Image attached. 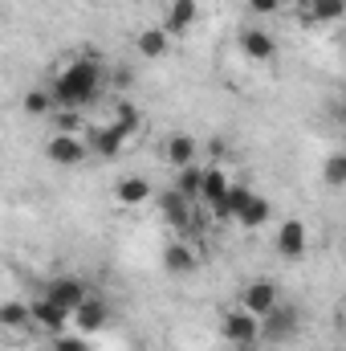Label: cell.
<instances>
[{"label": "cell", "instance_id": "1", "mask_svg": "<svg viewBox=\"0 0 346 351\" xmlns=\"http://www.w3.org/2000/svg\"><path fill=\"white\" fill-rule=\"evenodd\" d=\"M45 86L57 94V106L78 110V106H90V102L106 90V70H102V62H94L90 53H82V58L62 62V66L49 74Z\"/></svg>", "mask_w": 346, "mask_h": 351}, {"label": "cell", "instance_id": "2", "mask_svg": "<svg viewBox=\"0 0 346 351\" xmlns=\"http://www.w3.org/2000/svg\"><path fill=\"white\" fill-rule=\"evenodd\" d=\"M220 339L228 343V348H261V319L257 315H249V311H228L224 319H220Z\"/></svg>", "mask_w": 346, "mask_h": 351}, {"label": "cell", "instance_id": "3", "mask_svg": "<svg viewBox=\"0 0 346 351\" xmlns=\"http://www.w3.org/2000/svg\"><path fill=\"white\" fill-rule=\"evenodd\" d=\"M45 156L57 168H78L90 156V143H86V135H78V131H53L49 143H45Z\"/></svg>", "mask_w": 346, "mask_h": 351}, {"label": "cell", "instance_id": "4", "mask_svg": "<svg viewBox=\"0 0 346 351\" xmlns=\"http://www.w3.org/2000/svg\"><path fill=\"white\" fill-rule=\"evenodd\" d=\"M237 306L249 311V315H257V319H269V315L281 306V290H277V282H269V278H253V282L241 290Z\"/></svg>", "mask_w": 346, "mask_h": 351}, {"label": "cell", "instance_id": "5", "mask_svg": "<svg viewBox=\"0 0 346 351\" xmlns=\"http://www.w3.org/2000/svg\"><path fill=\"white\" fill-rule=\"evenodd\" d=\"M302 331V311L293 302H281L269 319H261V343H289Z\"/></svg>", "mask_w": 346, "mask_h": 351}, {"label": "cell", "instance_id": "6", "mask_svg": "<svg viewBox=\"0 0 346 351\" xmlns=\"http://www.w3.org/2000/svg\"><path fill=\"white\" fill-rule=\"evenodd\" d=\"M53 306H62L70 319H74V311L82 306L90 298V290H86V282L82 278H74V274H62V278H53V282H45V290H41Z\"/></svg>", "mask_w": 346, "mask_h": 351}, {"label": "cell", "instance_id": "7", "mask_svg": "<svg viewBox=\"0 0 346 351\" xmlns=\"http://www.w3.org/2000/svg\"><path fill=\"white\" fill-rule=\"evenodd\" d=\"M273 250H277L285 262H297V258L310 250V229H306V221H297V217L281 221V225H277V237H273Z\"/></svg>", "mask_w": 346, "mask_h": 351}, {"label": "cell", "instance_id": "8", "mask_svg": "<svg viewBox=\"0 0 346 351\" xmlns=\"http://www.w3.org/2000/svg\"><path fill=\"white\" fill-rule=\"evenodd\" d=\"M159 156H163V164L168 168H191V164H200V143H196V135H183V131H175L163 139V147H159Z\"/></svg>", "mask_w": 346, "mask_h": 351}, {"label": "cell", "instance_id": "9", "mask_svg": "<svg viewBox=\"0 0 346 351\" xmlns=\"http://www.w3.org/2000/svg\"><path fill=\"white\" fill-rule=\"evenodd\" d=\"M159 213H163V221H168L172 229H179V233H187V229L196 225V200H187V196L175 192V188H168V192L159 196Z\"/></svg>", "mask_w": 346, "mask_h": 351}, {"label": "cell", "instance_id": "10", "mask_svg": "<svg viewBox=\"0 0 346 351\" xmlns=\"http://www.w3.org/2000/svg\"><path fill=\"white\" fill-rule=\"evenodd\" d=\"M86 143H90V156H98V160H114L131 139H127L114 123H102V127H90L86 131Z\"/></svg>", "mask_w": 346, "mask_h": 351}, {"label": "cell", "instance_id": "11", "mask_svg": "<svg viewBox=\"0 0 346 351\" xmlns=\"http://www.w3.org/2000/svg\"><path fill=\"white\" fill-rule=\"evenodd\" d=\"M237 45H241V53H245L249 62H269V58L277 53V37H273L269 29H261V25H249V29H241Z\"/></svg>", "mask_w": 346, "mask_h": 351}, {"label": "cell", "instance_id": "12", "mask_svg": "<svg viewBox=\"0 0 346 351\" xmlns=\"http://www.w3.org/2000/svg\"><path fill=\"white\" fill-rule=\"evenodd\" d=\"M106 319H110V306H106V298L90 294L86 302L74 311V331H78V335H98V331L106 327Z\"/></svg>", "mask_w": 346, "mask_h": 351}, {"label": "cell", "instance_id": "13", "mask_svg": "<svg viewBox=\"0 0 346 351\" xmlns=\"http://www.w3.org/2000/svg\"><path fill=\"white\" fill-rule=\"evenodd\" d=\"M29 311H33V327H41L45 335H66V323H74V319H70L62 306H53L45 294H41V298H33V302H29Z\"/></svg>", "mask_w": 346, "mask_h": 351}, {"label": "cell", "instance_id": "14", "mask_svg": "<svg viewBox=\"0 0 346 351\" xmlns=\"http://www.w3.org/2000/svg\"><path fill=\"white\" fill-rule=\"evenodd\" d=\"M196 265H200V254H196L187 241H168V245H163V274L187 278V274H196Z\"/></svg>", "mask_w": 346, "mask_h": 351}, {"label": "cell", "instance_id": "15", "mask_svg": "<svg viewBox=\"0 0 346 351\" xmlns=\"http://www.w3.org/2000/svg\"><path fill=\"white\" fill-rule=\"evenodd\" d=\"M168 49H172V33L163 25H151V29H143L135 37V53L143 62H159V58H168Z\"/></svg>", "mask_w": 346, "mask_h": 351}, {"label": "cell", "instance_id": "16", "mask_svg": "<svg viewBox=\"0 0 346 351\" xmlns=\"http://www.w3.org/2000/svg\"><path fill=\"white\" fill-rule=\"evenodd\" d=\"M155 192H151V180L147 176H118V184H114V200L122 204V208H139V204H147Z\"/></svg>", "mask_w": 346, "mask_h": 351}, {"label": "cell", "instance_id": "17", "mask_svg": "<svg viewBox=\"0 0 346 351\" xmlns=\"http://www.w3.org/2000/svg\"><path fill=\"white\" fill-rule=\"evenodd\" d=\"M196 21H200V4L196 0H172L168 4V16H163V29L172 37H183L187 29H196Z\"/></svg>", "mask_w": 346, "mask_h": 351}, {"label": "cell", "instance_id": "18", "mask_svg": "<svg viewBox=\"0 0 346 351\" xmlns=\"http://www.w3.org/2000/svg\"><path fill=\"white\" fill-rule=\"evenodd\" d=\"M249 200H253V192H249L245 184H232L228 196H224L220 204H212V217H216V221H241V213L249 208Z\"/></svg>", "mask_w": 346, "mask_h": 351}, {"label": "cell", "instance_id": "19", "mask_svg": "<svg viewBox=\"0 0 346 351\" xmlns=\"http://www.w3.org/2000/svg\"><path fill=\"white\" fill-rule=\"evenodd\" d=\"M302 16L314 25H334L346 16V0H302Z\"/></svg>", "mask_w": 346, "mask_h": 351}, {"label": "cell", "instance_id": "20", "mask_svg": "<svg viewBox=\"0 0 346 351\" xmlns=\"http://www.w3.org/2000/svg\"><path fill=\"white\" fill-rule=\"evenodd\" d=\"M228 188H232V176L224 172V168H216V164L204 168V192H200V204H208V208L220 204V200L228 196Z\"/></svg>", "mask_w": 346, "mask_h": 351}, {"label": "cell", "instance_id": "21", "mask_svg": "<svg viewBox=\"0 0 346 351\" xmlns=\"http://www.w3.org/2000/svg\"><path fill=\"white\" fill-rule=\"evenodd\" d=\"M21 106H25V114H33V119H49V114H57V110H62V106H57V94H53L49 86L29 90Z\"/></svg>", "mask_w": 346, "mask_h": 351}, {"label": "cell", "instance_id": "22", "mask_svg": "<svg viewBox=\"0 0 346 351\" xmlns=\"http://www.w3.org/2000/svg\"><path fill=\"white\" fill-rule=\"evenodd\" d=\"M172 188H175V192H183L187 200H196V204H200V192H204V168H200V164H191V168H179Z\"/></svg>", "mask_w": 346, "mask_h": 351}, {"label": "cell", "instance_id": "23", "mask_svg": "<svg viewBox=\"0 0 346 351\" xmlns=\"http://www.w3.org/2000/svg\"><path fill=\"white\" fill-rule=\"evenodd\" d=\"M0 323L8 327V331H16V327H33V311H29V302H21V298H8L4 306H0Z\"/></svg>", "mask_w": 346, "mask_h": 351}, {"label": "cell", "instance_id": "24", "mask_svg": "<svg viewBox=\"0 0 346 351\" xmlns=\"http://www.w3.org/2000/svg\"><path fill=\"white\" fill-rule=\"evenodd\" d=\"M322 184L326 188H346V152H330L322 160Z\"/></svg>", "mask_w": 346, "mask_h": 351}, {"label": "cell", "instance_id": "25", "mask_svg": "<svg viewBox=\"0 0 346 351\" xmlns=\"http://www.w3.org/2000/svg\"><path fill=\"white\" fill-rule=\"evenodd\" d=\"M269 217H273V204H269V196H257V192H253L249 208L241 213V225H245V229H261Z\"/></svg>", "mask_w": 346, "mask_h": 351}, {"label": "cell", "instance_id": "26", "mask_svg": "<svg viewBox=\"0 0 346 351\" xmlns=\"http://www.w3.org/2000/svg\"><path fill=\"white\" fill-rule=\"evenodd\" d=\"M110 123H114V127H118V131H122V135L131 139V135L139 131V123H143V119H139V106H135V102H118V106H114V119H110Z\"/></svg>", "mask_w": 346, "mask_h": 351}, {"label": "cell", "instance_id": "27", "mask_svg": "<svg viewBox=\"0 0 346 351\" xmlns=\"http://www.w3.org/2000/svg\"><path fill=\"white\" fill-rule=\"evenodd\" d=\"M53 351H90V348L78 335H53Z\"/></svg>", "mask_w": 346, "mask_h": 351}, {"label": "cell", "instance_id": "28", "mask_svg": "<svg viewBox=\"0 0 346 351\" xmlns=\"http://www.w3.org/2000/svg\"><path fill=\"white\" fill-rule=\"evenodd\" d=\"M53 123H57V131H78V114H74V110H66V106L53 114Z\"/></svg>", "mask_w": 346, "mask_h": 351}, {"label": "cell", "instance_id": "29", "mask_svg": "<svg viewBox=\"0 0 346 351\" xmlns=\"http://www.w3.org/2000/svg\"><path fill=\"white\" fill-rule=\"evenodd\" d=\"M245 4H249V12H261V16H273L281 8V0H245Z\"/></svg>", "mask_w": 346, "mask_h": 351}, {"label": "cell", "instance_id": "30", "mask_svg": "<svg viewBox=\"0 0 346 351\" xmlns=\"http://www.w3.org/2000/svg\"><path fill=\"white\" fill-rule=\"evenodd\" d=\"M110 82H114V90H131L135 78H131V70H114V78H110Z\"/></svg>", "mask_w": 346, "mask_h": 351}, {"label": "cell", "instance_id": "31", "mask_svg": "<svg viewBox=\"0 0 346 351\" xmlns=\"http://www.w3.org/2000/svg\"><path fill=\"white\" fill-rule=\"evenodd\" d=\"M334 114H338V119L346 123V102H338V110H334Z\"/></svg>", "mask_w": 346, "mask_h": 351}, {"label": "cell", "instance_id": "32", "mask_svg": "<svg viewBox=\"0 0 346 351\" xmlns=\"http://www.w3.org/2000/svg\"><path fill=\"white\" fill-rule=\"evenodd\" d=\"M241 351H261V348H241Z\"/></svg>", "mask_w": 346, "mask_h": 351}, {"label": "cell", "instance_id": "33", "mask_svg": "<svg viewBox=\"0 0 346 351\" xmlns=\"http://www.w3.org/2000/svg\"><path fill=\"white\" fill-rule=\"evenodd\" d=\"M343 327H346V311H343Z\"/></svg>", "mask_w": 346, "mask_h": 351}]
</instances>
